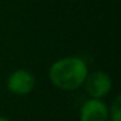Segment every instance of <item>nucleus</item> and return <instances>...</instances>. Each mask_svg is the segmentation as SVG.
Wrapping results in <instances>:
<instances>
[{
    "instance_id": "1",
    "label": "nucleus",
    "mask_w": 121,
    "mask_h": 121,
    "mask_svg": "<svg viewBox=\"0 0 121 121\" xmlns=\"http://www.w3.org/2000/svg\"><path fill=\"white\" fill-rule=\"evenodd\" d=\"M89 74L86 60L79 56H65L53 61L48 69V78L61 91H76L83 86Z\"/></svg>"
},
{
    "instance_id": "6",
    "label": "nucleus",
    "mask_w": 121,
    "mask_h": 121,
    "mask_svg": "<svg viewBox=\"0 0 121 121\" xmlns=\"http://www.w3.org/2000/svg\"><path fill=\"white\" fill-rule=\"evenodd\" d=\"M0 121H11L9 118H7L5 116H0Z\"/></svg>"
},
{
    "instance_id": "3",
    "label": "nucleus",
    "mask_w": 121,
    "mask_h": 121,
    "mask_svg": "<svg viewBox=\"0 0 121 121\" xmlns=\"http://www.w3.org/2000/svg\"><path fill=\"white\" fill-rule=\"evenodd\" d=\"M7 87L14 95L26 96L34 90L35 77L27 69H16L9 74L7 79Z\"/></svg>"
},
{
    "instance_id": "2",
    "label": "nucleus",
    "mask_w": 121,
    "mask_h": 121,
    "mask_svg": "<svg viewBox=\"0 0 121 121\" xmlns=\"http://www.w3.org/2000/svg\"><path fill=\"white\" fill-rule=\"evenodd\" d=\"M83 87L89 98L103 99L112 90V78L104 70H95L87 74Z\"/></svg>"
},
{
    "instance_id": "4",
    "label": "nucleus",
    "mask_w": 121,
    "mask_h": 121,
    "mask_svg": "<svg viewBox=\"0 0 121 121\" xmlns=\"http://www.w3.org/2000/svg\"><path fill=\"white\" fill-rule=\"evenodd\" d=\"M79 121H108V105L103 99L89 98L79 108Z\"/></svg>"
},
{
    "instance_id": "5",
    "label": "nucleus",
    "mask_w": 121,
    "mask_h": 121,
    "mask_svg": "<svg viewBox=\"0 0 121 121\" xmlns=\"http://www.w3.org/2000/svg\"><path fill=\"white\" fill-rule=\"evenodd\" d=\"M108 121H121V96H117L108 107Z\"/></svg>"
}]
</instances>
